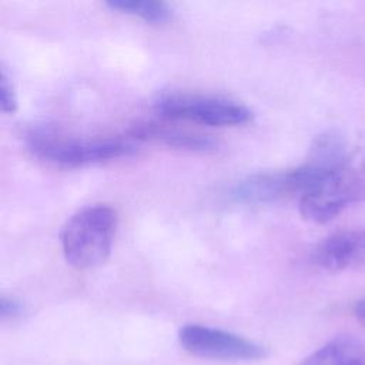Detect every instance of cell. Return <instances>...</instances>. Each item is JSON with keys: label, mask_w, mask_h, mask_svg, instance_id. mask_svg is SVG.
Here are the masks:
<instances>
[{"label": "cell", "mask_w": 365, "mask_h": 365, "mask_svg": "<svg viewBox=\"0 0 365 365\" xmlns=\"http://www.w3.org/2000/svg\"><path fill=\"white\" fill-rule=\"evenodd\" d=\"M365 201V144H354L339 165L299 197L301 215L317 224L334 220L348 205Z\"/></svg>", "instance_id": "cell-1"}, {"label": "cell", "mask_w": 365, "mask_h": 365, "mask_svg": "<svg viewBox=\"0 0 365 365\" xmlns=\"http://www.w3.org/2000/svg\"><path fill=\"white\" fill-rule=\"evenodd\" d=\"M117 230V212L107 204L78 210L60 232L63 255L73 268L90 269L106 262Z\"/></svg>", "instance_id": "cell-2"}, {"label": "cell", "mask_w": 365, "mask_h": 365, "mask_svg": "<svg viewBox=\"0 0 365 365\" xmlns=\"http://www.w3.org/2000/svg\"><path fill=\"white\" fill-rule=\"evenodd\" d=\"M29 150L40 160L58 167H83L127 157L135 151L123 138H68L36 131L27 137Z\"/></svg>", "instance_id": "cell-3"}, {"label": "cell", "mask_w": 365, "mask_h": 365, "mask_svg": "<svg viewBox=\"0 0 365 365\" xmlns=\"http://www.w3.org/2000/svg\"><path fill=\"white\" fill-rule=\"evenodd\" d=\"M157 110L164 117L205 125H238L248 123L252 113L240 101L208 94L168 93L158 98Z\"/></svg>", "instance_id": "cell-4"}, {"label": "cell", "mask_w": 365, "mask_h": 365, "mask_svg": "<svg viewBox=\"0 0 365 365\" xmlns=\"http://www.w3.org/2000/svg\"><path fill=\"white\" fill-rule=\"evenodd\" d=\"M180 345L191 355L220 361H257L267 355L262 345L220 328L187 324L178 331Z\"/></svg>", "instance_id": "cell-5"}, {"label": "cell", "mask_w": 365, "mask_h": 365, "mask_svg": "<svg viewBox=\"0 0 365 365\" xmlns=\"http://www.w3.org/2000/svg\"><path fill=\"white\" fill-rule=\"evenodd\" d=\"M312 262L327 271H342L365 259V230H345L324 238L312 251Z\"/></svg>", "instance_id": "cell-6"}, {"label": "cell", "mask_w": 365, "mask_h": 365, "mask_svg": "<svg viewBox=\"0 0 365 365\" xmlns=\"http://www.w3.org/2000/svg\"><path fill=\"white\" fill-rule=\"evenodd\" d=\"M241 202H271L291 195L285 171L251 175L240 181L231 194Z\"/></svg>", "instance_id": "cell-7"}, {"label": "cell", "mask_w": 365, "mask_h": 365, "mask_svg": "<svg viewBox=\"0 0 365 365\" xmlns=\"http://www.w3.org/2000/svg\"><path fill=\"white\" fill-rule=\"evenodd\" d=\"M131 135L137 140H143V141L150 140V141L163 143L170 147L187 148L194 151H208L215 147V143L212 141V138L207 135L167 127L157 123L134 125L131 130Z\"/></svg>", "instance_id": "cell-8"}, {"label": "cell", "mask_w": 365, "mask_h": 365, "mask_svg": "<svg viewBox=\"0 0 365 365\" xmlns=\"http://www.w3.org/2000/svg\"><path fill=\"white\" fill-rule=\"evenodd\" d=\"M301 365H365V348L354 339H334L307 356Z\"/></svg>", "instance_id": "cell-9"}, {"label": "cell", "mask_w": 365, "mask_h": 365, "mask_svg": "<svg viewBox=\"0 0 365 365\" xmlns=\"http://www.w3.org/2000/svg\"><path fill=\"white\" fill-rule=\"evenodd\" d=\"M106 6L147 23H164L173 16L171 7L165 1L158 0H110Z\"/></svg>", "instance_id": "cell-10"}, {"label": "cell", "mask_w": 365, "mask_h": 365, "mask_svg": "<svg viewBox=\"0 0 365 365\" xmlns=\"http://www.w3.org/2000/svg\"><path fill=\"white\" fill-rule=\"evenodd\" d=\"M0 108L3 113H14L17 108L16 91L4 68H1L0 76Z\"/></svg>", "instance_id": "cell-11"}, {"label": "cell", "mask_w": 365, "mask_h": 365, "mask_svg": "<svg viewBox=\"0 0 365 365\" xmlns=\"http://www.w3.org/2000/svg\"><path fill=\"white\" fill-rule=\"evenodd\" d=\"M23 311V305L19 299L13 298V297H7V295H1L0 299V314L1 318H16L21 314Z\"/></svg>", "instance_id": "cell-12"}, {"label": "cell", "mask_w": 365, "mask_h": 365, "mask_svg": "<svg viewBox=\"0 0 365 365\" xmlns=\"http://www.w3.org/2000/svg\"><path fill=\"white\" fill-rule=\"evenodd\" d=\"M354 312L356 315V318L365 324V298L364 299H359L355 307H354Z\"/></svg>", "instance_id": "cell-13"}]
</instances>
